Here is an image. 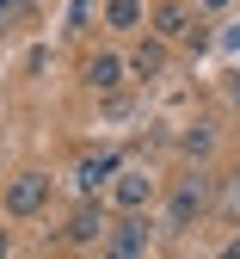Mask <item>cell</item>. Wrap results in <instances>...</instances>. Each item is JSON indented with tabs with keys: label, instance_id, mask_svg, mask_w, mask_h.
<instances>
[{
	"label": "cell",
	"instance_id": "obj_8",
	"mask_svg": "<svg viewBox=\"0 0 240 259\" xmlns=\"http://www.w3.org/2000/svg\"><path fill=\"white\" fill-rule=\"evenodd\" d=\"M86 87L117 93V87H123V56H111V50H105V56H92V62H86Z\"/></svg>",
	"mask_w": 240,
	"mask_h": 259
},
{
	"label": "cell",
	"instance_id": "obj_2",
	"mask_svg": "<svg viewBox=\"0 0 240 259\" xmlns=\"http://www.w3.org/2000/svg\"><path fill=\"white\" fill-rule=\"evenodd\" d=\"M105 259H148V222L142 216H123L117 229L105 235Z\"/></svg>",
	"mask_w": 240,
	"mask_h": 259
},
{
	"label": "cell",
	"instance_id": "obj_6",
	"mask_svg": "<svg viewBox=\"0 0 240 259\" xmlns=\"http://www.w3.org/2000/svg\"><path fill=\"white\" fill-rule=\"evenodd\" d=\"M117 173H123V167H117V154H86L80 167H74V185H80V191H99V185L117 179Z\"/></svg>",
	"mask_w": 240,
	"mask_h": 259
},
{
	"label": "cell",
	"instance_id": "obj_11",
	"mask_svg": "<svg viewBox=\"0 0 240 259\" xmlns=\"http://www.w3.org/2000/svg\"><path fill=\"white\" fill-rule=\"evenodd\" d=\"M210 142H216V136H210V123H197L191 136H185V148H191V154H210Z\"/></svg>",
	"mask_w": 240,
	"mask_h": 259
},
{
	"label": "cell",
	"instance_id": "obj_9",
	"mask_svg": "<svg viewBox=\"0 0 240 259\" xmlns=\"http://www.w3.org/2000/svg\"><path fill=\"white\" fill-rule=\"evenodd\" d=\"M129 74L135 80H160L166 74V44H142V50L129 56Z\"/></svg>",
	"mask_w": 240,
	"mask_h": 259
},
{
	"label": "cell",
	"instance_id": "obj_5",
	"mask_svg": "<svg viewBox=\"0 0 240 259\" xmlns=\"http://www.w3.org/2000/svg\"><path fill=\"white\" fill-rule=\"evenodd\" d=\"M62 235L86 247V241H105V235H111V222H105V210H92V204H80V210H74V222H68Z\"/></svg>",
	"mask_w": 240,
	"mask_h": 259
},
{
	"label": "cell",
	"instance_id": "obj_15",
	"mask_svg": "<svg viewBox=\"0 0 240 259\" xmlns=\"http://www.w3.org/2000/svg\"><path fill=\"white\" fill-rule=\"evenodd\" d=\"M197 7H203V13H222V7H228V0H197Z\"/></svg>",
	"mask_w": 240,
	"mask_h": 259
},
{
	"label": "cell",
	"instance_id": "obj_14",
	"mask_svg": "<svg viewBox=\"0 0 240 259\" xmlns=\"http://www.w3.org/2000/svg\"><path fill=\"white\" fill-rule=\"evenodd\" d=\"M216 259H240V241H228V247H222V253H216Z\"/></svg>",
	"mask_w": 240,
	"mask_h": 259
},
{
	"label": "cell",
	"instance_id": "obj_7",
	"mask_svg": "<svg viewBox=\"0 0 240 259\" xmlns=\"http://www.w3.org/2000/svg\"><path fill=\"white\" fill-rule=\"evenodd\" d=\"M203 198H210V191H203V179H185V185L173 191V210H166V222H173V229H185V222L203 210Z\"/></svg>",
	"mask_w": 240,
	"mask_h": 259
},
{
	"label": "cell",
	"instance_id": "obj_13",
	"mask_svg": "<svg viewBox=\"0 0 240 259\" xmlns=\"http://www.w3.org/2000/svg\"><path fill=\"white\" fill-rule=\"evenodd\" d=\"M228 99H234V105H240V74H228Z\"/></svg>",
	"mask_w": 240,
	"mask_h": 259
},
{
	"label": "cell",
	"instance_id": "obj_1",
	"mask_svg": "<svg viewBox=\"0 0 240 259\" xmlns=\"http://www.w3.org/2000/svg\"><path fill=\"white\" fill-rule=\"evenodd\" d=\"M154 31L166 44H191V50H210V31H203V19H191L185 0H160L154 7Z\"/></svg>",
	"mask_w": 240,
	"mask_h": 259
},
{
	"label": "cell",
	"instance_id": "obj_17",
	"mask_svg": "<svg viewBox=\"0 0 240 259\" xmlns=\"http://www.w3.org/2000/svg\"><path fill=\"white\" fill-rule=\"evenodd\" d=\"M0 259H7V229H0Z\"/></svg>",
	"mask_w": 240,
	"mask_h": 259
},
{
	"label": "cell",
	"instance_id": "obj_3",
	"mask_svg": "<svg viewBox=\"0 0 240 259\" xmlns=\"http://www.w3.org/2000/svg\"><path fill=\"white\" fill-rule=\"evenodd\" d=\"M43 198H50V179H43V173H19V179L7 185V210H13V216H37Z\"/></svg>",
	"mask_w": 240,
	"mask_h": 259
},
{
	"label": "cell",
	"instance_id": "obj_10",
	"mask_svg": "<svg viewBox=\"0 0 240 259\" xmlns=\"http://www.w3.org/2000/svg\"><path fill=\"white\" fill-rule=\"evenodd\" d=\"M105 19H111L117 31H129V25H142V0H111V7H105Z\"/></svg>",
	"mask_w": 240,
	"mask_h": 259
},
{
	"label": "cell",
	"instance_id": "obj_12",
	"mask_svg": "<svg viewBox=\"0 0 240 259\" xmlns=\"http://www.w3.org/2000/svg\"><path fill=\"white\" fill-rule=\"evenodd\" d=\"M222 44H228V50H240V19H234V25H222Z\"/></svg>",
	"mask_w": 240,
	"mask_h": 259
},
{
	"label": "cell",
	"instance_id": "obj_4",
	"mask_svg": "<svg viewBox=\"0 0 240 259\" xmlns=\"http://www.w3.org/2000/svg\"><path fill=\"white\" fill-rule=\"evenodd\" d=\"M111 198H117V210H123V216H142V204L154 198V179H148V173H135V167H123V173H117V185H111Z\"/></svg>",
	"mask_w": 240,
	"mask_h": 259
},
{
	"label": "cell",
	"instance_id": "obj_16",
	"mask_svg": "<svg viewBox=\"0 0 240 259\" xmlns=\"http://www.w3.org/2000/svg\"><path fill=\"white\" fill-rule=\"evenodd\" d=\"M13 7H19V0H0V19H7V13H13Z\"/></svg>",
	"mask_w": 240,
	"mask_h": 259
}]
</instances>
